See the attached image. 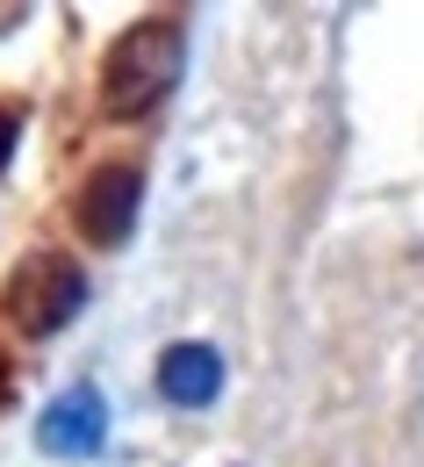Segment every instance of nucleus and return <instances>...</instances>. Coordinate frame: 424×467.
Instances as JSON below:
<instances>
[{"label":"nucleus","instance_id":"1","mask_svg":"<svg viewBox=\"0 0 424 467\" xmlns=\"http://www.w3.org/2000/svg\"><path fill=\"white\" fill-rule=\"evenodd\" d=\"M181 65H187L181 15H144V22H129L116 44H109V58H101V109H109V116H151V109L173 94Z\"/></svg>","mask_w":424,"mask_h":467},{"label":"nucleus","instance_id":"2","mask_svg":"<svg viewBox=\"0 0 424 467\" xmlns=\"http://www.w3.org/2000/svg\"><path fill=\"white\" fill-rule=\"evenodd\" d=\"M79 309H87V274H79V259H65V252H29V259L15 266V281H7V317H15L29 338L65 331Z\"/></svg>","mask_w":424,"mask_h":467},{"label":"nucleus","instance_id":"3","mask_svg":"<svg viewBox=\"0 0 424 467\" xmlns=\"http://www.w3.org/2000/svg\"><path fill=\"white\" fill-rule=\"evenodd\" d=\"M137 209H144V173L137 166H94L79 180V202H72V223L94 252H109L137 231Z\"/></svg>","mask_w":424,"mask_h":467},{"label":"nucleus","instance_id":"4","mask_svg":"<svg viewBox=\"0 0 424 467\" xmlns=\"http://www.w3.org/2000/svg\"><path fill=\"white\" fill-rule=\"evenodd\" d=\"M36 446H44L51 461H94V453L109 446V396H101L94 381L51 396L44 417H36Z\"/></svg>","mask_w":424,"mask_h":467},{"label":"nucleus","instance_id":"5","mask_svg":"<svg viewBox=\"0 0 424 467\" xmlns=\"http://www.w3.org/2000/svg\"><path fill=\"white\" fill-rule=\"evenodd\" d=\"M159 396L173 410H209L223 396V352L202 346V338H181V346L159 352Z\"/></svg>","mask_w":424,"mask_h":467},{"label":"nucleus","instance_id":"6","mask_svg":"<svg viewBox=\"0 0 424 467\" xmlns=\"http://www.w3.org/2000/svg\"><path fill=\"white\" fill-rule=\"evenodd\" d=\"M15 137H22V122H15V109H0V166L15 159Z\"/></svg>","mask_w":424,"mask_h":467},{"label":"nucleus","instance_id":"7","mask_svg":"<svg viewBox=\"0 0 424 467\" xmlns=\"http://www.w3.org/2000/svg\"><path fill=\"white\" fill-rule=\"evenodd\" d=\"M0 403H7V359H0Z\"/></svg>","mask_w":424,"mask_h":467}]
</instances>
